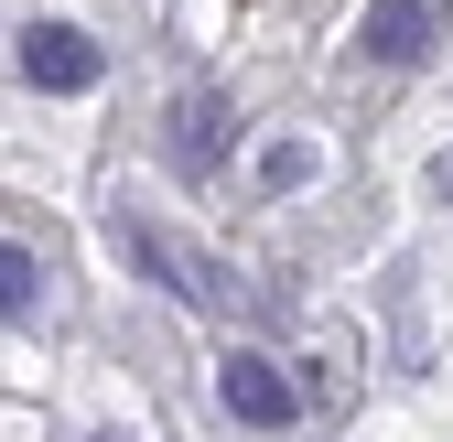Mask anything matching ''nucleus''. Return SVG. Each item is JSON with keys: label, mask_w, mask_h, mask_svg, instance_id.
<instances>
[{"label": "nucleus", "mask_w": 453, "mask_h": 442, "mask_svg": "<svg viewBox=\"0 0 453 442\" xmlns=\"http://www.w3.org/2000/svg\"><path fill=\"white\" fill-rule=\"evenodd\" d=\"M216 400H226V421H249V431H292L303 421V389L280 377V356H259V346H238L216 367Z\"/></svg>", "instance_id": "nucleus-1"}, {"label": "nucleus", "mask_w": 453, "mask_h": 442, "mask_svg": "<svg viewBox=\"0 0 453 442\" xmlns=\"http://www.w3.org/2000/svg\"><path fill=\"white\" fill-rule=\"evenodd\" d=\"M173 151L195 162V173H205V162L226 151V97H216V87H195V97L173 108Z\"/></svg>", "instance_id": "nucleus-4"}, {"label": "nucleus", "mask_w": 453, "mask_h": 442, "mask_svg": "<svg viewBox=\"0 0 453 442\" xmlns=\"http://www.w3.org/2000/svg\"><path fill=\"white\" fill-rule=\"evenodd\" d=\"M313 173H324L313 141H270V151H259V184H270V194H292V184H313Z\"/></svg>", "instance_id": "nucleus-5"}, {"label": "nucleus", "mask_w": 453, "mask_h": 442, "mask_svg": "<svg viewBox=\"0 0 453 442\" xmlns=\"http://www.w3.org/2000/svg\"><path fill=\"white\" fill-rule=\"evenodd\" d=\"M0 292H12V313H33V292H43V270H33L22 238H12V259H0Z\"/></svg>", "instance_id": "nucleus-6"}, {"label": "nucleus", "mask_w": 453, "mask_h": 442, "mask_svg": "<svg viewBox=\"0 0 453 442\" xmlns=\"http://www.w3.org/2000/svg\"><path fill=\"white\" fill-rule=\"evenodd\" d=\"M367 54L378 65H421L432 54V0H378L367 11Z\"/></svg>", "instance_id": "nucleus-3"}, {"label": "nucleus", "mask_w": 453, "mask_h": 442, "mask_svg": "<svg viewBox=\"0 0 453 442\" xmlns=\"http://www.w3.org/2000/svg\"><path fill=\"white\" fill-rule=\"evenodd\" d=\"M22 76H33L43 97H76V87H97V43L65 33V22H33V33H22Z\"/></svg>", "instance_id": "nucleus-2"}]
</instances>
